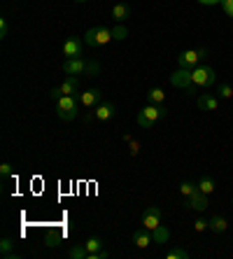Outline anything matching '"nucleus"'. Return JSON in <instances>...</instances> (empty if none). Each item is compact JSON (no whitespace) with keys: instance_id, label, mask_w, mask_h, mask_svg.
I'll return each mask as SVG.
<instances>
[{"instance_id":"1","label":"nucleus","mask_w":233,"mask_h":259,"mask_svg":"<svg viewBox=\"0 0 233 259\" xmlns=\"http://www.w3.org/2000/svg\"><path fill=\"white\" fill-rule=\"evenodd\" d=\"M63 72L66 75H89V77H96L101 75V63L98 61H86L84 56H77V59H66L63 63Z\"/></svg>"},{"instance_id":"2","label":"nucleus","mask_w":233,"mask_h":259,"mask_svg":"<svg viewBox=\"0 0 233 259\" xmlns=\"http://www.w3.org/2000/svg\"><path fill=\"white\" fill-rule=\"evenodd\" d=\"M161 117H166V108H163V105H154V103H150V105H145V108L137 112V126L140 128H152Z\"/></svg>"},{"instance_id":"3","label":"nucleus","mask_w":233,"mask_h":259,"mask_svg":"<svg viewBox=\"0 0 233 259\" xmlns=\"http://www.w3.org/2000/svg\"><path fill=\"white\" fill-rule=\"evenodd\" d=\"M56 112L61 121H72L79 115V101L75 96H61L56 98Z\"/></svg>"},{"instance_id":"4","label":"nucleus","mask_w":233,"mask_h":259,"mask_svg":"<svg viewBox=\"0 0 233 259\" xmlns=\"http://www.w3.org/2000/svg\"><path fill=\"white\" fill-rule=\"evenodd\" d=\"M110 40H112V28H108V26H94L84 33V42L89 47H103Z\"/></svg>"},{"instance_id":"5","label":"nucleus","mask_w":233,"mask_h":259,"mask_svg":"<svg viewBox=\"0 0 233 259\" xmlns=\"http://www.w3.org/2000/svg\"><path fill=\"white\" fill-rule=\"evenodd\" d=\"M192 77L196 89H208V87H212L217 82V72L212 66H196L192 70Z\"/></svg>"},{"instance_id":"6","label":"nucleus","mask_w":233,"mask_h":259,"mask_svg":"<svg viewBox=\"0 0 233 259\" xmlns=\"http://www.w3.org/2000/svg\"><path fill=\"white\" fill-rule=\"evenodd\" d=\"M170 84H173L175 89L189 91V94H194V91H196V87H194V77H192V70H189V68H179V70H175L173 75H170Z\"/></svg>"},{"instance_id":"7","label":"nucleus","mask_w":233,"mask_h":259,"mask_svg":"<svg viewBox=\"0 0 233 259\" xmlns=\"http://www.w3.org/2000/svg\"><path fill=\"white\" fill-rule=\"evenodd\" d=\"M205 54H208V49H189V52H182V54L177 56V63L179 68H189V70H194L196 66H201V61L205 59Z\"/></svg>"},{"instance_id":"8","label":"nucleus","mask_w":233,"mask_h":259,"mask_svg":"<svg viewBox=\"0 0 233 259\" xmlns=\"http://www.w3.org/2000/svg\"><path fill=\"white\" fill-rule=\"evenodd\" d=\"M143 227L145 229H150V231H154L156 227H161V208H159V205H150V208H145Z\"/></svg>"},{"instance_id":"9","label":"nucleus","mask_w":233,"mask_h":259,"mask_svg":"<svg viewBox=\"0 0 233 259\" xmlns=\"http://www.w3.org/2000/svg\"><path fill=\"white\" fill-rule=\"evenodd\" d=\"M77 94V77H72V75H68L66 82H61L56 89H52V98H61V96H75Z\"/></svg>"},{"instance_id":"10","label":"nucleus","mask_w":233,"mask_h":259,"mask_svg":"<svg viewBox=\"0 0 233 259\" xmlns=\"http://www.w3.org/2000/svg\"><path fill=\"white\" fill-rule=\"evenodd\" d=\"M79 105L82 108H86V110H91V108H96L98 103H103V94H101V89H86V91H82L79 94Z\"/></svg>"},{"instance_id":"11","label":"nucleus","mask_w":233,"mask_h":259,"mask_svg":"<svg viewBox=\"0 0 233 259\" xmlns=\"http://www.w3.org/2000/svg\"><path fill=\"white\" fill-rule=\"evenodd\" d=\"M84 40H79V37H70V40H66V45H63V56H68V59H77V56L84 54Z\"/></svg>"},{"instance_id":"12","label":"nucleus","mask_w":233,"mask_h":259,"mask_svg":"<svg viewBox=\"0 0 233 259\" xmlns=\"http://www.w3.org/2000/svg\"><path fill=\"white\" fill-rule=\"evenodd\" d=\"M94 115H96L98 121H110L114 119V115H117V105L114 103H98L96 108H94Z\"/></svg>"},{"instance_id":"13","label":"nucleus","mask_w":233,"mask_h":259,"mask_svg":"<svg viewBox=\"0 0 233 259\" xmlns=\"http://www.w3.org/2000/svg\"><path fill=\"white\" fill-rule=\"evenodd\" d=\"M152 243H154V238H152V231L150 229H137L135 234H133V245L140 247V250H145V247H150Z\"/></svg>"},{"instance_id":"14","label":"nucleus","mask_w":233,"mask_h":259,"mask_svg":"<svg viewBox=\"0 0 233 259\" xmlns=\"http://www.w3.org/2000/svg\"><path fill=\"white\" fill-rule=\"evenodd\" d=\"M196 105L203 110V112H215V110L219 108V98H215L212 94H201L198 101H196Z\"/></svg>"},{"instance_id":"15","label":"nucleus","mask_w":233,"mask_h":259,"mask_svg":"<svg viewBox=\"0 0 233 259\" xmlns=\"http://www.w3.org/2000/svg\"><path fill=\"white\" fill-rule=\"evenodd\" d=\"M208 194H203V192H196V194H192L189 196V210H196V212H203L205 208H208Z\"/></svg>"},{"instance_id":"16","label":"nucleus","mask_w":233,"mask_h":259,"mask_svg":"<svg viewBox=\"0 0 233 259\" xmlns=\"http://www.w3.org/2000/svg\"><path fill=\"white\" fill-rule=\"evenodd\" d=\"M128 17H131V7L126 5V3H117V5L112 7V19L117 24H124Z\"/></svg>"},{"instance_id":"17","label":"nucleus","mask_w":233,"mask_h":259,"mask_svg":"<svg viewBox=\"0 0 233 259\" xmlns=\"http://www.w3.org/2000/svg\"><path fill=\"white\" fill-rule=\"evenodd\" d=\"M208 222H210V231H212V234H217V236L224 234V231L228 229V222L224 220V217H219V215H215L212 220H208Z\"/></svg>"},{"instance_id":"18","label":"nucleus","mask_w":233,"mask_h":259,"mask_svg":"<svg viewBox=\"0 0 233 259\" xmlns=\"http://www.w3.org/2000/svg\"><path fill=\"white\" fill-rule=\"evenodd\" d=\"M196 185H198V192L208 194V196H210V194H212V192H215V189H217V182L212 180L210 175H203V178H201V180H198Z\"/></svg>"},{"instance_id":"19","label":"nucleus","mask_w":233,"mask_h":259,"mask_svg":"<svg viewBox=\"0 0 233 259\" xmlns=\"http://www.w3.org/2000/svg\"><path fill=\"white\" fill-rule=\"evenodd\" d=\"M12 247H14V241L5 236V238L0 241V254H3L5 259H14L17 257V252H12Z\"/></svg>"},{"instance_id":"20","label":"nucleus","mask_w":233,"mask_h":259,"mask_svg":"<svg viewBox=\"0 0 233 259\" xmlns=\"http://www.w3.org/2000/svg\"><path fill=\"white\" fill-rule=\"evenodd\" d=\"M152 238H154L156 245H163V243H168V238H170V231L161 224V227H156V229L152 231Z\"/></svg>"},{"instance_id":"21","label":"nucleus","mask_w":233,"mask_h":259,"mask_svg":"<svg viewBox=\"0 0 233 259\" xmlns=\"http://www.w3.org/2000/svg\"><path fill=\"white\" fill-rule=\"evenodd\" d=\"M147 98H150V103H154V105H163V101H166V94H163V89L154 87V89H150Z\"/></svg>"},{"instance_id":"22","label":"nucleus","mask_w":233,"mask_h":259,"mask_svg":"<svg viewBox=\"0 0 233 259\" xmlns=\"http://www.w3.org/2000/svg\"><path fill=\"white\" fill-rule=\"evenodd\" d=\"M68 257L70 259H89V252H86V247H84V243H82V245H72Z\"/></svg>"},{"instance_id":"23","label":"nucleus","mask_w":233,"mask_h":259,"mask_svg":"<svg viewBox=\"0 0 233 259\" xmlns=\"http://www.w3.org/2000/svg\"><path fill=\"white\" fill-rule=\"evenodd\" d=\"M128 37V28H126L124 24H117L112 28V40H117V42H121V40H126Z\"/></svg>"},{"instance_id":"24","label":"nucleus","mask_w":233,"mask_h":259,"mask_svg":"<svg viewBox=\"0 0 233 259\" xmlns=\"http://www.w3.org/2000/svg\"><path fill=\"white\" fill-rule=\"evenodd\" d=\"M44 245L47 247H59L61 245V234H56V231H47V236H44Z\"/></svg>"},{"instance_id":"25","label":"nucleus","mask_w":233,"mask_h":259,"mask_svg":"<svg viewBox=\"0 0 233 259\" xmlns=\"http://www.w3.org/2000/svg\"><path fill=\"white\" fill-rule=\"evenodd\" d=\"M196 192H198V185H194V182H182V185H179V194L187 196V199H189L192 194H196Z\"/></svg>"},{"instance_id":"26","label":"nucleus","mask_w":233,"mask_h":259,"mask_svg":"<svg viewBox=\"0 0 233 259\" xmlns=\"http://www.w3.org/2000/svg\"><path fill=\"white\" fill-rule=\"evenodd\" d=\"M187 257H189V252H187L184 247H173V250L166 254V259H187Z\"/></svg>"},{"instance_id":"27","label":"nucleus","mask_w":233,"mask_h":259,"mask_svg":"<svg viewBox=\"0 0 233 259\" xmlns=\"http://www.w3.org/2000/svg\"><path fill=\"white\" fill-rule=\"evenodd\" d=\"M208 229H210V222L208 220H203V217L194 222V231H196V234H203V231H208Z\"/></svg>"},{"instance_id":"28","label":"nucleus","mask_w":233,"mask_h":259,"mask_svg":"<svg viewBox=\"0 0 233 259\" xmlns=\"http://www.w3.org/2000/svg\"><path fill=\"white\" fill-rule=\"evenodd\" d=\"M219 96L221 98H233V87L231 84H219Z\"/></svg>"},{"instance_id":"29","label":"nucleus","mask_w":233,"mask_h":259,"mask_svg":"<svg viewBox=\"0 0 233 259\" xmlns=\"http://www.w3.org/2000/svg\"><path fill=\"white\" fill-rule=\"evenodd\" d=\"M221 7H224V12L233 19V0H221Z\"/></svg>"},{"instance_id":"30","label":"nucleus","mask_w":233,"mask_h":259,"mask_svg":"<svg viewBox=\"0 0 233 259\" xmlns=\"http://www.w3.org/2000/svg\"><path fill=\"white\" fill-rule=\"evenodd\" d=\"M0 175H3V178H7V175H12V163H3V166H0Z\"/></svg>"},{"instance_id":"31","label":"nucleus","mask_w":233,"mask_h":259,"mask_svg":"<svg viewBox=\"0 0 233 259\" xmlns=\"http://www.w3.org/2000/svg\"><path fill=\"white\" fill-rule=\"evenodd\" d=\"M126 143H131V154H133V157H135V154H137V150H140V145H137L135 140H131V138H126Z\"/></svg>"},{"instance_id":"32","label":"nucleus","mask_w":233,"mask_h":259,"mask_svg":"<svg viewBox=\"0 0 233 259\" xmlns=\"http://www.w3.org/2000/svg\"><path fill=\"white\" fill-rule=\"evenodd\" d=\"M0 37H7V21L0 19Z\"/></svg>"},{"instance_id":"33","label":"nucleus","mask_w":233,"mask_h":259,"mask_svg":"<svg viewBox=\"0 0 233 259\" xmlns=\"http://www.w3.org/2000/svg\"><path fill=\"white\" fill-rule=\"evenodd\" d=\"M201 5H205V7H212V5H221V0H198Z\"/></svg>"},{"instance_id":"34","label":"nucleus","mask_w":233,"mask_h":259,"mask_svg":"<svg viewBox=\"0 0 233 259\" xmlns=\"http://www.w3.org/2000/svg\"><path fill=\"white\" fill-rule=\"evenodd\" d=\"M75 3H86V0H75Z\"/></svg>"}]
</instances>
